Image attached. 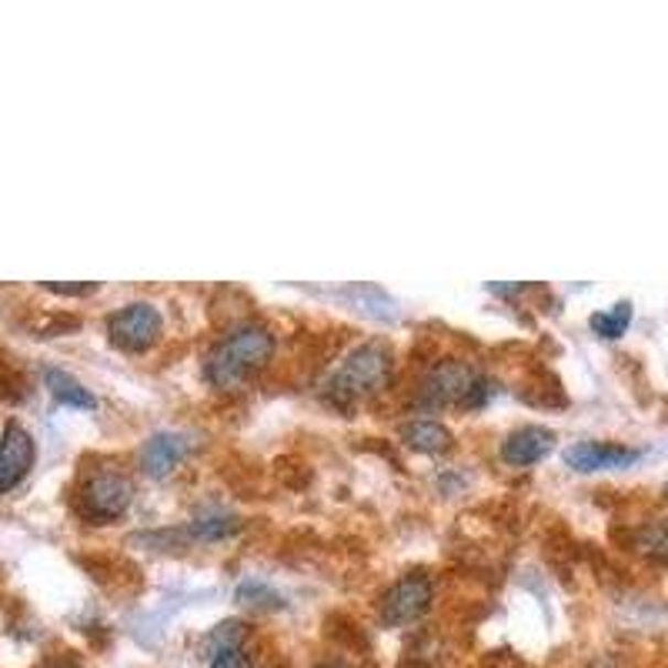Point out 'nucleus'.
<instances>
[{
	"instance_id": "1",
	"label": "nucleus",
	"mask_w": 668,
	"mask_h": 668,
	"mask_svg": "<svg viewBox=\"0 0 668 668\" xmlns=\"http://www.w3.org/2000/svg\"><path fill=\"white\" fill-rule=\"evenodd\" d=\"M274 355V334L261 324H245L231 331L207 358V381L214 388H241L255 371H261Z\"/></svg>"
},
{
	"instance_id": "2",
	"label": "nucleus",
	"mask_w": 668,
	"mask_h": 668,
	"mask_svg": "<svg viewBox=\"0 0 668 668\" xmlns=\"http://www.w3.org/2000/svg\"><path fill=\"white\" fill-rule=\"evenodd\" d=\"M388 381H391V355H388V348L362 345L342 362L338 371H334V378L327 385V395H331V401H338V405H352V401H362V398L388 388Z\"/></svg>"
},
{
	"instance_id": "3",
	"label": "nucleus",
	"mask_w": 668,
	"mask_h": 668,
	"mask_svg": "<svg viewBox=\"0 0 668 668\" xmlns=\"http://www.w3.org/2000/svg\"><path fill=\"white\" fill-rule=\"evenodd\" d=\"M134 498V488L125 475L118 472H97L87 478L84 492H80V511L84 518H90L94 525H104V521H115L128 511Z\"/></svg>"
},
{
	"instance_id": "4",
	"label": "nucleus",
	"mask_w": 668,
	"mask_h": 668,
	"mask_svg": "<svg viewBox=\"0 0 668 668\" xmlns=\"http://www.w3.org/2000/svg\"><path fill=\"white\" fill-rule=\"evenodd\" d=\"M107 334L121 352H148L161 334V314L144 301L125 304L107 317Z\"/></svg>"
},
{
	"instance_id": "5",
	"label": "nucleus",
	"mask_w": 668,
	"mask_h": 668,
	"mask_svg": "<svg viewBox=\"0 0 668 668\" xmlns=\"http://www.w3.org/2000/svg\"><path fill=\"white\" fill-rule=\"evenodd\" d=\"M478 388V375L465 362H441L421 381L424 405H468Z\"/></svg>"
},
{
	"instance_id": "6",
	"label": "nucleus",
	"mask_w": 668,
	"mask_h": 668,
	"mask_svg": "<svg viewBox=\"0 0 668 668\" xmlns=\"http://www.w3.org/2000/svg\"><path fill=\"white\" fill-rule=\"evenodd\" d=\"M431 582L424 575H408L401 582H395L385 595H381V622L398 628L408 625L414 618H421L431 605Z\"/></svg>"
},
{
	"instance_id": "7",
	"label": "nucleus",
	"mask_w": 668,
	"mask_h": 668,
	"mask_svg": "<svg viewBox=\"0 0 668 668\" xmlns=\"http://www.w3.org/2000/svg\"><path fill=\"white\" fill-rule=\"evenodd\" d=\"M34 438L28 428H21L18 421H11L4 428V434H0V495H8L11 488H18L31 465H34Z\"/></svg>"
},
{
	"instance_id": "8",
	"label": "nucleus",
	"mask_w": 668,
	"mask_h": 668,
	"mask_svg": "<svg viewBox=\"0 0 668 668\" xmlns=\"http://www.w3.org/2000/svg\"><path fill=\"white\" fill-rule=\"evenodd\" d=\"M638 459L635 449L612 441H579L565 452V465L575 472H605V468H625Z\"/></svg>"
},
{
	"instance_id": "9",
	"label": "nucleus",
	"mask_w": 668,
	"mask_h": 668,
	"mask_svg": "<svg viewBox=\"0 0 668 668\" xmlns=\"http://www.w3.org/2000/svg\"><path fill=\"white\" fill-rule=\"evenodd\" d=\"M554 444V434L548 428H518L515 434L505 438L502 444V459L515 468H525V465H535L541 462Z\"/></svg>"
},
{
	"instance_id": "10",
	"label": "nucleus",
	"mask_w": 668,
	"mask_h": 668,
	"mask_svg": "<svg viewBox=\"0 0 668 668\" xmlns=\"http://www.w3.org/2000/svg\"><path fill=\"white\" fill-rule=\"evenodd\" d=\"M187 444L181 434H154L148 438V444L141 449V468L151 475V478H164L177 468V462L184 459Z\"/></svg>"
},
{
	"instance_id": "11",
	"label": "nucleus",
	"mask_w": 668,
	"mask_h": 668,
	"mask_svg": "<svg viewBox=\"0 0 668 668\" xmlns=\"http://www.w3.org/2000/svg\"><path fill=\"white\" fill-rule=\"evenodd\" d=\"M405 441L424 455H441L452 449V431L438 421H411L405 428Z\"/></svg>"
},
{
	"instance_id": "12",
	"label": "nucleus",
	"mask_w": 668,
	"mask_h": 668,
	"mask_svg": "<svg viewBox=\"0 0 668 668\" xmlns=\"http://www.w3.org/2000/svg\"><path fill=\"white\" fill-rule=\"evenodd\" d=\"M44 385L51 388L54 401H61V405H71V408H94V405H97L94 395H90L77 378H71V375L61 371V368H47V371H44Z\"/></svg>"
},
{
	"instance_id": "13",
	"label": "nucleus",
	"mask_w": 668,
	"mask_h": 668,
	"mask_svg": "<svg viewBox=\"0 0 668 668\" xmlns=\"http://www.w3.org/2000/svg\"><path fill=\"white\" fill-rule=\"evenodd\" d=\"M628 321H632V304L618 301V304H612V311L592 314V331L602 334V338H622Z\"/></svg>"
},
{
	"instance_id": "14",
	"label": "nucleus",
	"mask_w": 668,
	"mask_h": 668,
	"mask_svg": "<svg viewBox=\"0 0 668 668\" xmlns=\"http://www.w3.org/2000/svg\"><path fill=\"white\" fill-rule=\"evenodd\" d=\"M241 638H245L241 622H220V625L207 635V642H204V655L214 658V655L228 651V648H241Z\"/></svg>"
},
{
	"instance_id": "15",
	"label": "nucleus",
	"mask_w": 668,
	"mask_h": 668,
	"mask_svg": "<svg viewBox=\"0 0 668 668\" xmlns=\"http://www.w3.org/2000/svg\"><path fill=\"white\" fill-rule=\"evenodd\" d=\"M635 548L651 559H668V521H651L635 535Z\"/></svg>"
},
{
	"instance_id": "16",
	"label": "nucleus",
	"mask_w": 668,
	"mask_h": 668,
	"mask_svg": "<svg viewBox=\"0 0 668 668\" xmlns=\"http://www.w3.org/2000/svg\"><path fill=\"white\" fill-rule=\"evenodd\" d=\"M197 538H225V535H231L235 531V521L231 518H220V515H214V518H201V521H194V528H191Z\"/></svg>"
},
{
	"instance_id": "17",
	"label": "nucleus",
	"mask_w": 668,
	"mask_h": 668,
	"mask_svg": "<svg viewBox=\"0 0 668 668\" xmlns=\"http://www.w3.org/2000/svg\"><path fill=\"white\" fill-rule=\"evenodd\" d=\"M238 599L248 605H265V608H274L278 605V595L271 592V589H265V585H258V582H251V585H241L238 589Z\"/></svg>"
},
{
	"instance_id": "18",
	"label": "nucleus",
	"mask_w": 668,
	"mask_h": 668,
	"mask_svg": "<svg viewBox=\"0 0 668 668\" xmlns=\"http://www.w3.org/2000/svg\"><path fill=\"white\" fill-rule=\"evenodd\" d=\"M211 668H251V658L245 648H228L211 658Z\"/></svg>"
},
{
	"instance_id": "19",
	"label": "nucleus",
	"mask_w": 668,
	"mask_h": 668,
	"mask_svg": "<svg viewBox=\"0 0 668 668\" xmlns=\"http://www.w3.org/2000/svg\"><path fill=\"white\" fill-rule=\"evenodd\" d=\"M47 291H54V294H87V291H94V284H44Z\"/></svg>"
},
{
	"instance_id": "20",
	"label": "nucleus",
	"mask_w": 668,
	"mask_h": 668,
	"mask_svg": "<svg viewBox=\"0 0 668 668\" xmlns=\"http://www.w3.org/2000/svg\"><path fill=\"white\" fill-rule=\"evenodd\" d=\"M321 668H348V665H338V661H331V665H321Z\"/></svg>"
},
{
	"instance_id": "21",
	"label": "nucleus",
	"mask_w": 668,
	"mask_h": 668,
	"mask_svg": "<svg viewBox=\"0 0 668 668\" xmlns=\"http://www.w3.org/2000/svg\"><path fill=\"white\" fill-rule=\"evenodd\" d=\"M51 668H64V665H51Z\"/></svg>"
},
{
	"instance_id": "22",
	"label": "nucleus",
	"mask_w": 668,
	"mask_h": 668,
	"mask_svg": "<svg viewBox=\"0 0 668 668\" xmlns=\"http://www.w3.org/2000/svg\"><path fill=\"white\" fill-rule=\"evenodd\" d=\"M665 495H668V488H665Z\"/></svg>"
}]
</instances>
